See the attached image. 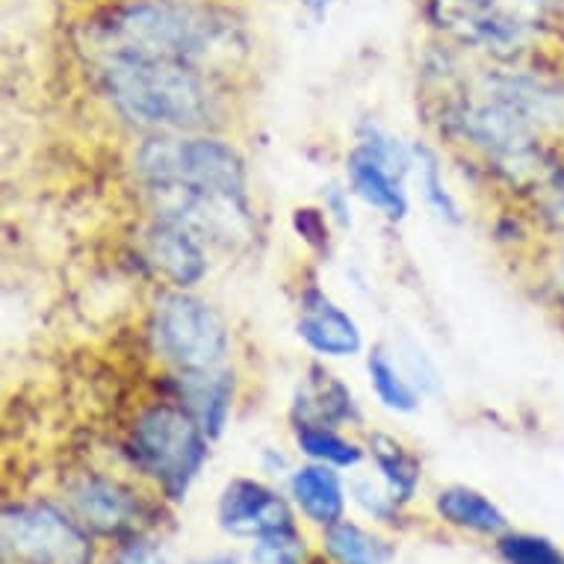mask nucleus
<instances>
[{"label": "nucleus", "instance_id": "1", "mask_svg": "<svg viewBox=\"0 0 564 564\" xmlns=\"http://www.w3.org/2000/svg\"><path fill=\"white\" fill-rule=\"evenodd\" d=\"M101 80L112 107L139 128L198 130L216 116V95L189 63L104 51Z\"/></svg>", "mask_w": 564, "mask_h": 564}, {"label": "nucleus", "instance_id": "2", "mask_svg": "<svg viewBox=\"0 0 564 564\" xmlns=\"http://www.w3.org/2000/svg\"><path fill=\"white\" fill-rule=\"evenodd\" d=\"M137 169L160 193L216 195L246 202V169L240 154L219 139H151L137 154Z\"/></svg>", "mask_w": 564, "mask_h": 564}, {"label": "nucleus", "instance_id": "3", "mask_svg": "<svg viewBox=\"0 0 564 564\" xmlns=\"http://www.w3.org/2000/svg\"><path fill=\"white\" fill-rule=\"evenodd\" d=\"M104 51H128L198 65L214 54L219 28L175 3H133L112 12L110 24H104Z\"/></svg>", "mask_w": 564, "mask_h": 564}, {"label": "nucleus", "instance_id": "4", "mask_svg": "<svg viewBox=\"0 0 564 564\" xmlns=\"http://www.w3.org/2000/svg\"><path fill=\"white\" fill-rule=\"evenodd\" d=\"M207 432L189 411L160 405L142 411L130 435V455L142 473L160 481L169 500H184L207 462Z\"/></svg>", "mask_w": 564, "mask_h": 564}, {"label": "nucleus", "instance_id": "5", "mask_svg": "<svg viewBox=\"0 0 564 564\" xmlns=\"http://www.w3.org/2000/svg\"><path fill=\"white\" fill-rule=\"evenodd\" d=\"M154 343L177 376L225 370L231 337L223 316L189 293H169L154 307Z\"/></svg>", "mask_w": 564, "mask_h": 564}, {"label": "nucleus", "instance_id": "6", "mask_svg": "<svg viewBox=\"0 0 564 564\" xmlns=\"http://www.w3.org/2000/svg\"><path fill=\"white\" fill-rule=\"evenodd\" d=\"M3 553L21 564H93L95 558L86 529L51 502L3 509Z\"/></svg>", "mask_w": 564, "mask_h": 564}, {"label": "nucleus", "instance_id": "7", "mask_svg": "<svg viewBox=\"0 0 564 564\" xmlns=\"http://www.w3.org/2000/svg\"><path fill=\"white\" fill-rule=\"evenodd\" d=\"M346 169H349L351 189L361 195L364 202L388 216L390 223L405 219L408 198L402 189V177L411 169V154L397 139H390L376 128H367L358 149L346 160Z\"/></svg>", "mask_w": 564, "mask_h": 564}, {"label": "nucleus", "instance_id": "8", "mask_svg": "<svg viewBox=\"0 0 564 564\" xmlns=\"http://www.w3.org/2000/svg\"><path fill=\"white\" fill-rule=\"evenodd\" d=\"M65 494H68L65 500L72 502L80 523L98 535L137 538L139 529L149 523V506L142 502L137 490L107 476H95V473L77 476L75 481H68Z\"/></svg>", "mask_w": 564, "mask_h": 564}, {"label": "nucleus", "instance_id": "9", "mask_svg": "<svg viewBox=\"0 0 564 564\" xmlns=\"http://www.w3.org/2000/svg\"><path fill=\"white\" fill-rule=\"evenodd\" d=\"M219 527L237 538H267L296 529L288 500L254 479H234L219 497Z\"/></svg>", "mask_w": 564, "mask_h": 564}, {"label": "nucleus", "instance_id": "10", "mask_svg": "<svg viewBox=\"0 0 564 564\" xmlns=\"http://www.w3.org/2000/svg\"><path fill=\"white\" fill-rule=\"evenodd\" d=\"M145 258L175 288H193L207 272V258L198 234L172 219H160V225L145 234Z\"/></svg>", "mask_w": 564, "mask_h": 564}, {"label": "nucleus", "instance_id": "11", "mask_svg": "<svg viewBox=\"0 0 564 564\" xmlns=\"http://www.w3.org/2000/svg\"><path fill=\"white\" fill-rule=\"evenodd\" d=\"M299 337L319 355L328 358H349L361 351V328L343 307H337L319 290H311L302 299V316L296 325Z\"/></svg>", "mask_w": 564, "mask_h": 564}, {"label": "nucleus", "instance_id": "12", "mask_svg": "<svg viewBox=\"0 0 564 564\" xmlns=\"http://www.w3.org/2000/svg\"><path fill=\"white\" fill-rule=\"evenodd\" d=\"M435 10L444 28L470 42L506 47L520 39L518 21L502 15L490 0H435Z\"/></svg>", "mask_w": 564, "mask_h": 564}, {"label": "nucleus", "instance_id": "13", "mask_svg": "<svg viewBox=\"0 0 564 564\" xmlns=\"http://www.w3.org/2000/svg\"><path fill=\"white\" fill-rule=\"evenodd\" d=\"M290 494L305 518L316 527H334L340 523L346 511V494H343L340 476L334 473L332 464H307L299 467L290 479Z\"/></svg>", "mask_w": 564, "mask_h": 564}, {"label": "nucleus", "instance_id": "14", "mask_svg": "<svg viewBox=\"0 0 564 564\" xmlns=\"http://www.w3.org/2000/svg\"><path fill=\"white\" fill-rule=\"evenodd\" d=\"M181 393H184L186 411L202 423L207 437L223 435L228 414H231L234 379L228 370L204 372V376H181Z\"/></svg>", "mask_w": 564, "mask_h": 564}, {"label": "nucleus", "instance_id": "15", "mask_svg": "<svg viewBox=\"0 0 564 564\" xmlns=\"http://www.w3.org/2000/svg\"><path fill=\"white\" fill-rule=\"evenodd\" d=\"M299 426H334L355 414L351 393L340 381L323 370H314V379H307L293 402Z\"/></svg>", "mask_w": 564, "mask_h": 564}, {"label": "nucleus", "instance_id": "16", "mask_svg": "<svg viewBox=\"0 0 564 564\" xmlns=\"http://www.w3.org/2000/svg\"><path fill=\"white\" fill-rule=\"evenodd\" d=\"M435 509L446 523H453L458 529H470V532H479V535H500V532L509 529L506 514L485 494L464 488V485L441 490L435 500Z\"/></svg>", "mask_w": 564, "mask_h": 564}, {"label": "nucleus", "instance_id": "17", "mask_svg": "<svg viewBox=\"0 0 564 564\" xmlns=\"http://www.w3.org/2000/svg\"><path fill=\"white\" fill-rule=\"evenodd\" d=\"M370 453L372 462L379 467V473L388 481V494L402 506L411 502L420 485V462L414 455L408 453L405 446L393 441L388 435H372L370 437Z\"/></svg>", "mask_w": 564, "mask_h": 564}, {"label": "nucleus", "instance_id": "18", "mask_svg": "<svg viewBox=\"0 0 564 564\" xmlns=\"http://www.w3.org/2000/svg\"><path fill=\"white\" fill-rule=\"evenodd\" d=\"M325 550L337 564H388L393 546L367 529L340 520L325 529Z\"/></svg>", "mask_w": 564, "mask_h": 564}, {"label": "nucleus", "instance_id": "19", "mask_svg": "<svg viewBox=\"0 0 564 564\" xmlns=\"http://www.w3.org/2000/svg\"><path fill=\"white\" fill-rule=\"evenodd\" d=\"M367 372H370V384L381 405L390 408V411H399V414H411L414 411L416 402H420L414 384L405 379V372L399 370L384 351H372L370 361H367Z\"/></svg>", "mask_w": 564, "mask_h": 564}, {"label": "nucleus", "instance_id": "20", "mask_svg": "<svg viewBox=\"0 0 564 564\" xmlns=\"http://www.w3.org/2000/svg\"><path fill=\"white\" fill-rule=\"evenodd\" d=\"M299 449L319 464H332V467H355L361 462V446L332 432V426H299L296 429Z\"/></svg>", "mask_w": 564, "mask_h": 564}, {"label": "nucleus", "instance_id": "21", "mask_svg": "<svg viewBox=\"0 0 564 564\" xmlns=\"http://www.w3.org/2000/svg\"><path fill=\"white\" fill-rule=\"evenodd\" d=\"M414 158L420 163V184H423V195H426L429 207L435 210L437 216H444L449 223H458V204H455L453 193L446 189L444 175H441V163L429 149H414Z\"/></svg>", "mask_w": 564, "mask_h": 564}, {"label": "nucleus", "instance_id": "22", "mask_svg": "<svg viewBox=\"0 0 564 564\" xmlns=\"http://www.w3.org/2000/svg\"><path fill=\"white\" fill-rule=\"evenodd\" d=\"M500 555L506 564H564V555L555 550V544H550L546 538L527 535V532L502 538Z\"/></svg>", "mask_w": 564, "mask_h": 564}, {"label": "nucleus", "instance_id": "23", "mask_svg": "<svg viewBox=\"0 0 564 564\" xmlns=\"http://www.w3.org/2000/svg\"><path fill=\"white\" fill-rule=\"evenodd\" d=\"M351 490H355V500L361 502L364 509L370 511L372 518H379V520H388L399 506L393 497H381L379 490L372 488V485H367V481H355V485H351Z\"/></svg>", "mask_w": 564, "mask_h": 564}, {"label": "nucleus", "instance_id": "24", "mask_svg": "<svg viewBox=\"0 0 564 564\" xmlns=\"http://www.w3.org/2000/svg\"><path fill=\"white\" fill-rule=\"evenodd\" d=\"M296 228L311 246H323L325 237H328V231H325V216L319 210H314V207L296 210Z\"/></svg>", "mask_w": 564, "mask_h": 564}, {"label": "nucleus", "instance_id": "25", "mask_svg": "<svg viewBox=\"0 0 564 564\" xmlns=\"http://www.w3.org/2000/svg\"><path fill=\"white\" fill-rule=\"evenodd\" d=\"M119 564H166L163 562V553H160L158 546H151L149 541H142V538H133L124 544L119 555Z\"/></svg>", "mask_w": 564, "mask_h": 564}, {"label": "nucleus", "instance_id": "26", "mask_svg": "<svg viewBox=\"0 0 564 564\" xmlns=\"http://www.w3.org/2000/svg\"><path fill=\"white\" fill-rule=\"evenodd\" d=\"M193 564H240L237 555H210V558H198Z\"/></svg>", "mask_w": 564, "mask_h": 564}, {"label": "nucleus", "instance_id": "27", "mask_svg": "<svg viewBox=\"0 0 564 564\" xmlns=\"http://www.w3.org/2000/svg\"><path fill=\"white\" fill-rule=\"evenodd\" d=\"M307 7H311V10L316 12V15H325V10H328V7H332L334 0H305Z\"/></svg>", "mask_w": 564, "mask_h": 564}, {"label": "nucleus", "instance_id": "28", "mask_svg": "<svg viewBox=\"0 0 564 564\" xmlns=\"http://www.w3.org/2000/svg\"><path fill=\"white\" fill-rule=\"evenodd\" d=\"M558 290H562V296H564V258L562 263H558Z\"/></svg>", "mask_w": 564, "mask_h": 564}]
</instances>
